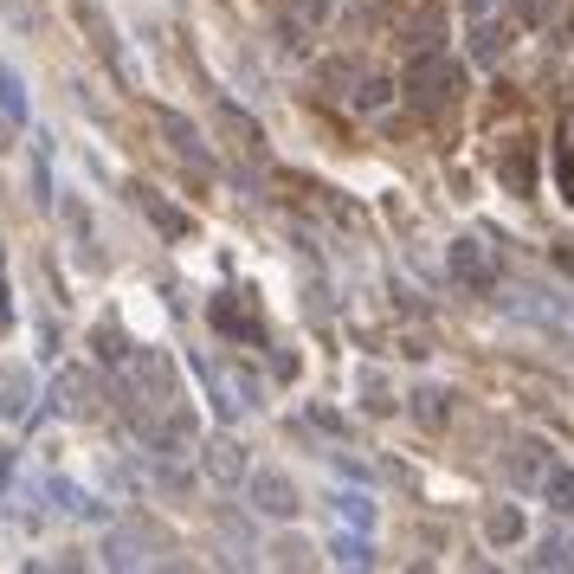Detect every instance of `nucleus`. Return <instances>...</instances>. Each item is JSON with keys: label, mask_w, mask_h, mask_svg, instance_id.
<instances>
[{"label": "nucleus", "mask_w": 574, "mask_h": 574, "mask_svg": "<svg viewBox=\"0 0 574 574\" xmlns=\"http://www.w3.org/2000/svg\"><path fill=\"white\" fill-rule=\"evenodd\" d=\"M510 471H516V484H542V471H549V459H542V446L530 439V446H516V459H510Z\"/></svg>", "instance_id": "10"}, {"label": "nucleus", "mask_w": 574, "mask_h": 574, "mask_svg": "<svg viewBox=\"0 0 574 574\" xmlns=\"http://www.w3.org/2000/svg\"><path fill=\"white\" fill-rule=\"evenodd\" d=\"M336 555H343L348 568H362V562H368V542H355V536H336Z\"/></svg>", "instance_id": "15"}, {"label": "nucleus", "mask_w": 574, "mask_h": 574, "mask_svg": "<svg viewBox=\"0 0 574 574\" xmlns=\"http://www.w3.org/2000/svg\"><path fill=\"white\" fill-rule=\"evenodd\" d=\"M161 129H168V136H175V149L188 155V161H207V149H200V136H194V123H188V116L161 111Z\"/></svg>", "instance_id": "8"}, {"label": "nucleus", "mask_w": 574, "mask_h": 574, "mask_svg": "<svg viewBox=\"0 0 574 574\" xmlns=\"http://www.w3.org/2000/svg\"><path fill=\"white\" fill-rule=\"evenodd\" d=\"M33 200L52 207V161H45V143H39V155H33Z\"/></svg>", "instance_id": "12"}, {"label": "nucleus", "mask_w": 574, "mask_h": 574, "mask_svg": "<svg viewBox=\"0 0 574 574\" xmlns=\"http://www.w3.org/2000/svg\"><path fill=\"white\" fill-rule=\"evenodd\" d=\"M516 310L542 323V330H555V336H574V298H555V291H523Z\"/></svg>", "instance_id": "1"}, {"label": "nucleus", "mask_w": 574, "mask_h": 574, "mask_svg": "<svg viewBox=\"0 0 574 574\" xmlns=\"http://www.w3.org/2000/svg\"><path fill=\"white\" fill-rule=\"evenodd\" d=\"M336 510H343L348 523H362V530L375 523V503H368V498H355V491H343V498H336Z\"/></svg>", "instance_id": "13"}, {"label": "nucleus", "mask_w": 574, "mask_h": 574, "mask_svg": "<svg viewBox=\"0 0 574 574\" xmlns=\"http://www.w3.org/2000/svg\"><path fill=\"white\" fill-rule=\"evenodd\" d=\"M136 200H143V207H149V220L161 232H175V239H188V213H175V207H168V200H161V194H149V188H136Z\"/></svg>", "instance_id": "6"}, {"label": "nucleus", "mask_w": 574, "mask_h": 574, "mask_svg": "<svg viewBox=\"0 0 574 574\" xmlns=\"http://www.w3.org/2000/svg\"><path fill=\"white\" fill-rule=\"evenodd\" d=\"M284 13H291V20H323V13H330V0H284Z\"/></svg>", "instance_id": "14"}, {"label": "nucleus", "mask_w": 574, "mask_h": 574, "mask_svg": "<svg viewBox=\"0 0 574 574\" xmlns=\"http://www.w3.org/2000/svg\"><path fill=\"white\" fill-rule=\"evenodd\" d=\"M542 491L555 498V510H568L574 516V471L568 465H549V471H542Z\"/></svg>", "instance_id": "9"}, {"label": "nucleus", "mask_w": 574, "mask_h": 574, "mask_svg": "<svg viewBox=\"0 0 574 574\" xmlns=\"http://www.w3.org/2000/svg\"><path fill=\"white\" fill-rule=\"evenodd\" d=\"M207 471H213V478H220V484H232V478H239V471H246V459H239V446H227V439H220V446H213V452H207Z\"/></svg>", "instance_id": "11"}, {"label": "nucleus", "mask_w": 574, "mask_h": 574, "mask_svg": "<svg viewBox=\"0 0 574 574\" xmlns=\"http://www.w3.org/2000/svg\"><path fill=\"white\" fill-rule=\"evenodd\" d=\"M574 555L562 549V542H542V555H536V568H568Z\"/></svg>", "instance_id": "16"}, {"label": "nucleus", "mask_w": 574, "mask_h": 574, "mask_svg": "<svg viewBox=\"0 0 574 574\" xmlns=\"http://www.w3.org/2000/svg\"><path fill=\"white\" fill-rule=\"evenodd\" d=\"M0 111H7V123H27V84L13 65H0Z\"/></svg>", "instance_id": "7"}, {"label": "nucleus", "mask_w": 574, "mask_h": 574, "mask_svg": "<svg viewBox=\"0 0 574 574\" xmlns=\"http://www.w3.org/2000/svg\"><path fill=\"white\" fill-rule=\"evenodd\" d=\"M252 498H259V510H271V516H298V491H291L278 471H259V478H252Z\"/></svg>", "instance_id": "4"}, {"label": "nucleus", "mask_w": 574, "mask_h": 574, "mask_svg": "<svg viewBox=\"0 0 574 574\" xmlns=\"http://www.w3.org/2000/svg\"><path fill=\"white\" fill-rule=\"evenodd\" d=\"M491 7H498V0H471V13H491Z\"/></svg>", "instance_id": "17"}, {"label": "nucleus", "mask_w": 574, "mask_h": 574, "mask_svg": "<svg viewBox=\"0 0 574 574\" xmlns=\"http://www.w3.org/2000/svg\"><path fill=\"white\" fill-rule=\"evenodd\" d=\"M452 84H459V65H446V59H426V72L414 65V97H426L432 111L452 97Z\"/></svg>", "instance_id": "2"}, {"label": "nucleus", "mask_w": 574, "mask_h": 574, "mask_svg": "<svg viewBox=\"0 0 574 574\" xmlns=\"http://www.w3.org/2000/svg\"><path fill=\"white\" fill-rule=\"evenodd\" d=\"M27 394H33V368L27 362H7L0 368V414L7 420H27Z\"/></svg>", "instance_id": "3"}, {"label": "nucleus", "mask_w": 574, "mask_h": 574, "mask_svg": "<svg viewBox=\"0 0 574 574\" xmlns=\"http://www.w3.org/2000/svg\"><path fill=\"white\" fill-rule=\"evenodd\" d=\"M452 271H459L465 284H491V259H484V246H478V239H459V246H452Z\"/></svg>", "instance_id": "5"}]
</instances>
